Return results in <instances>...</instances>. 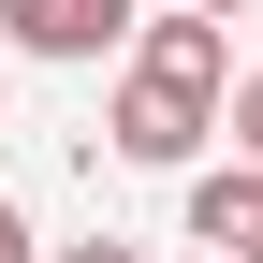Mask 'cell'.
<instances>
[{"mask_svg": "<svg viewBox=\"0 0 263 263\" xmlns=\"http://www.w3.org/2000/svg\"><path fill=\"white\" fill-rule=\"evenodd\" d=\"M0 263H44V249H29V205H15V190H0Z\"/></svg>", "mask_w": 263, "mask_h": 263, "instance_id": "8992f818", "label": "cell"}, {"mask_svg": "<svg viewBox=\"0 0 263 263\" xmlns=\"http://www.w3.org/2000/svg\"><path fill=\"white\" fill-rule=\"evenodd\" d=\"M117 161H132V176H190V161H205L219 146V103H205V88H161V73H117Z\"/></svg>", "mask_w": 263, "mask_h": 263, "instance_id": "6da1fadb", "label": "cell"}, {"mask_svg": "<svg viewBox=\"0 0 263 263\" xmlns=\"http://www.w3.org/2000/svg\"><path fill=\"white\" fill-rule=\"evenodd\" d=\"M44 263H146V249H117V234H88V249H44Z\"/></svg>", "mask_w": 263, "mask_h": 263, "instance_id": "52a82bcc", "label": "cell"}, {"mask_svg": "<svg viewBox=\"0 0 263 263\" xmlns=\"http://www.w3.org/2000/svg\"><path fill=\"white\" fill-rule=\"evenodd\" d=\"M190 249L205 263H263V161H190Z\"/></svg>", "mask_w": 263, "mask_h": 263, "instance_id": "3957f363", "label": "cell"}, {"mask_svg": "<svg viewBox=\"0 0 263 263\" xmlns=\"http://www.w3.org/2000/svg\"><path fill=\"white\" fill-rule=\"evenodd\" d=\"M219 132H234V161H263V73H234V88H219Z\"/></svg>", "mask_w": 263, "mask_h": 263, "instance_id": "5b68a950", "label": "cell"}, {"mask_svg": "<svg viewBox=\"0 0 263 263\" xmlns=\"http://www.w3.org/2000/svg\"><path fill=\"white\" fill-rule=\"evenodd\" d=\"M132 73L205 88V103H219V88H234V59H219V15H190V0H176V15H132Z\"/></svg>", "mask_w": 263, "mask_h": 263, "instance_id": "277c9868", "label": "cell"}, {"mask_svg": "<svg viewBox=\"0 0 263 263\" xmlns=\"http://www.w3.org/2000/svg\"><path fill=\"white\" fill-rule=\"evenodd\" d=\"M190 15H219V29H234V15H263V0H190Z\"/></svg>", "mask_w": 263, "mask_h": 263, "instance_id": "ba28073f", "label": "cell"}, {"mask_svg": "<svg viewBox=\"0 0 263 263\" xmlns=\"http://www.w3.org/2000/svg\"><path fill=\"white\" fill-rule=\"evenodd\" d=\"M0 44L44 59V73H88V59L132 44V0H0Z\"/></svg>", "mask_w": 263, "mask_h": 263, "instance_id": "7a4b0ae2", "label": "cell"}]
</instances>
